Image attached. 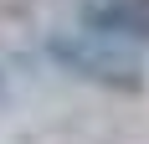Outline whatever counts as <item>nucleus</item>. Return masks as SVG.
Segmentation results:
<instances>
[{"label": "nucleus", "instance_id": "f03ea898", "mask_svg": "<svg viewBox=\"0 0 149 144\" xmlns=\"http://www.w3.org/2000/svg\"><path fill=\"white\" fill-rule=\"evenodd\" d=\"M82 31L103 36V41H149V0H103V5H88L82 15Z\"/></svg>", "mask_w": 149, "mask_h": 144}, {"label": "nucleus", "instance_id": "f257e3e1", "mask_svg": "<svg viewBox=\"0 0 149 144\" xmlns=\"http://www.w3.org/2000/svg\"><path fill=\"white\" fill-rule=\"evenodd\" d=\"M46 52H52V57H57L67 72L88 77V82L123 87V93L144 87L139 57H129L118 41H103V36H93V31H67V36H52V41H46Z\"/></svg>", "mask_w": 149, "mask_h": 144}]
</instances>
